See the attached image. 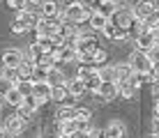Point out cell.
<instances>
[{
    "label": "cell",
    "mask_w": 159,
    "mask_h": 138,
    "mask_svg": "<svg viewBox=\"0 0 159 138\" xmlns=\"http://www.w3.org/2000/svg\"><path fill=\"white\" fill-rule=\"evenodd\" d=\"M99 48V44L92 35H81L79 44H76V51H79V62H92V53Z\"/></svg>",
    "instance_id": "1"
},
{
    "label": "cell",
    "mask_w": 159,
    "mask_h": 138,
    "mask_svg": "<svg viewBox=\"0 0 159 138\" xmlns=\"http://www.w3.org/2000/svg\"><path fill=\"white\" fill-rule=\"evenodd\" d=\"M129 65H131V69H134V74H148V71L152 69L150 55H148L145 51H139V48L129 55Z\"/></svg>",
    "instance_id": "2"
},
{
    "label": "cell",
    "mask_w": 159,
    "mask_h": 138,
    "mask_svg": "<svg viewBox=\"0 0 159 138\" xmlns=\"http://www.w3.org/2000/svg\"><path fill=\"white\" fill-rule=\"evenodd\" d=\"M111 23L118 25V28H125V30L131 32V28H134V23H136L134 9H118V12L111 16Z\"/></svg>",
    "instance_id": "3"
},
{
    "label": "cell",
    "mask_w": 159,
    "mask_h": 138,
    "mask_svg": "<svg viewBox=\"0 0 159 138\" xmlns=\"http://www.w3.org/2000/svg\"><path fill=\"white\" fill-rule=\"evenodd\" d=\"M65 14H67V19L72 21V23H76V25H81L83 21H90V14H92V9H88V7H83V5H69L67 9H65Z\"/></svg>",
    "instance_id": "4"
},
{
    "label": "cell",
    "mask_w": 159,
    "mask_h": 138,
    "mask_svg": "<svg viewBox=\"0 0 159 138\" xmlns=\"http://www.w3.org/2000/svg\"><path fill=\"white\" fill-rule=\"evenodd\" d=\"M35 32H37V37H58V32H60V23L56 19H39V23H37L35 28Z\"/></svg>",
    "instance_id": "5"
},
{
    "label": "cell",
    "mask_w": 159,
    "mask_h": 138,
    "mask_svg": "<svg viewBox=\"0 0 159 138\" xmlns=\"http://www.w3.org/2000/svg\"><path fill=\"white\" fill-rule=\"evenodd\" d=\"M5 131H9V134H16L19 136L21 131L25 129V120L21 118L19 113H14V115H7V120H5V127H2Z\"/></svg>",
    "instance_id": "6"
},
{
    "label": "cell",
    "mask_w": 159,
    "mask_h": 138,
    "mask_svg": "<svg viewBox=\"0 0 159 138\" xmlns=\"http://www.w3.org/2000/svg\"><path fill=\"white\" fill-rule=\"evenodd\" d=\"M60 12L62 9H60L58 0H44L42 7H39V16H44V19H58Z\"/></svg>",
    "instance_id": "7"
},
{
    "label": "cell",
    "mask_w": 159,
    "mask_h": 138,
    "mask_svg": "<svg viewBox=\"0 0 159 138\" xmlns=\"http://www.w3.org/2000/svg\"><path fill=\"white\" fill-rule=\"evenodd\" d=\"M25 55L21 51H16V48H7V51L2 53V65L5 67H19L21 62H23Z\"/></svg>",
    "instance_id": "8"
},
{
    "label": "cell",
    "mask_w": 159,
    "mask_h": 138,
    "mask_svg": "<svg viewBox=\"0 0 159 138\" xmlns=\"http://www.w3.org/2000/svg\"><path fill=\"white\" fill-rule=\"evenodd\" d=\"M32 95L44 104V101H48V99L53 97V85L51 83H35V85H32Z\"/></svg>",
    "instance_id": "9"
},
{
    "label": "cell",
    "mask_w": 159,
    "mask_h": 138,
    "mask_svg": "<svg viewBox=\"0 0 159 138\" xmlns=\"http://www.w3.org/2000/svg\"><path fill=\"white\" fill-rule=\"evenodd\" d=\"M131 9H134V16H136V21H145V19H148V16H150L152 12H155L157 7L150 2V0H141V2L136 5V7H131Z\"/></svg>",
    "instance_id": "10"
},
{
    "label": "cell",
    "mask_w": 159,
    "mask_h": 138,
    "mask_svg": "<svg viewBox=\"0 0 159 138\" xmlns=\"http://www.w3.org/2000/svg\"><path fill=\"white\" fill-rule=\"evenodd\" d=\"M67 90H69V95L72 97H83L85 92H88V87H85V81L83 78H79V76H74V78H69L67 83Z\"/></svg>",
    "instance_id": "11"
},
{
    "label": "cell",
    "mask_w": 159,
    "mask_h": 138,
    "mask_svg": "<svg viewBox=\"0 0 159 138\" xmlns=\"http://www.w3.org/2000/svg\"><path fill=\"white\" fill-rule=\"evenodd\" d=\"M102 32L108 37V39H113V42H122V39H127V37H129V30H125V28H118V25H113V23H108Z\"/></svg>",
    "instance_id": "12"
},
{
    "label": "cell",
    "mask_w": 159,
    "mask_h": 138,
    "mask_svg": "<svg viewBox=\"0 0 159 138\" xmlns=\"http://www.w3.org/2000/svg\"><path fill=\"white\" fill-rule=\"evenodd\" d=\"M136 48L139 51H150V48H155V35H152V30H148V32H141L139 37H136Z\"/></svg>",
    "instance_id": "13"
},
{
    "label": "cell",
    "mask_w": 159,
    "mask_h": 138,
    "mask_svg": "<svg viewBox=\"0 0 159 138\" xmlns=\"http://www.w3.org/2000/svg\"><path fill=\"white\" fill-rule=\"evenodd\" d=\"M120 95V90H118V83H102V87H99V97L102 101H113Z\"/></svg>",
    "instance_id": "14"
},
{
    "label": "cell",
    "mask_w": 159,
    "mask_h": 138,
    "mask_svg": "<svg viewBox=\"0 0 159 138\" xmlns=\"http://www.w3.org/2000/svg\"><path fill=\"white\" fill-rule=\"evenodd\" d=\"M113 69H116V83H125L134 76V69H131L129 62H118Z\"/></svg>",
    "instance_id": "15"
},
{
    "label": "cell",
    "mask_w": 159,
    "mask_h": 138,
    "mask_svg": "<svg viewBox=\"0 0 159 138\" xmlns=\"http://www.w3.org/2000/svg\"><path fill=\"white\" fill-rule=\"evenodd\" d=\"M35 69H37V62H32V60L23 58V62L19 65V76H21V81H32Z\"/></svg>",
    "instance_id": "16"
},
{
    "label": "cell",
    "mask_w": 159,
    "mask_h": 138,
    "mask_svg": "<svg viewBox=\"0 0 159 138\" xmlns=\"http://www.w3.org/2000/svg\"><path fill=\"white\" fill-rule=\"evenodd\" d=\"M56 120L58 122H67V120H76V108L69 106V104H62L56 110Z\"/></svg>",
    "instance_id": "17"
},
{
    "label": "cell",
    "mask_w": 159,
    "mask_h": 138,
    "mask_svg": "<svg viewBox=\"0 0 159 138\" xmlns=\"http://www.w3.org/2000/svg\"><path fill=\"white\" fill-rule=\"evenodd\" d=\"M19 19L23 21L25 25H28V30H35L37 28V23H39V19L42 16L39 14H35L32 9H23V12H19Z\"/></svg>",
    "instance_id": "18"
},
{
    "label": "cell",
    "mask_w": 159,
    "mask_h": 138,
    "mask_svg": "<svg viewBox=\"0 0 159 138\" xmlns=\"http://www.w3.org/2000/svg\"><path fill=\"white\" fill-rule=\"evenodd\" d=\"M88 23H90V28H95V30H104V28L111 23V19H108V16H104V14H99V12H92Z\"/></svg>",
    "instance_id": "19"
},
{
    "label": "cell",
    "mask_w": 159,
    "mask_h": 138,
    "mask_svg": "<svg viewBox=\"0 0 159 138\" xmlns=\"http://www.w3.org/2000/svg\"><path fill=\"white\" fill-rule=\"evenodd\" d=\"M102 76H99V71H95L92 76H88L85 78V87H88V92H95V95H99V87H102Z\"/></svg>",
    "instance_id": "20"
},
{
    "label": "cell",
    "mask_w": 159,
    "mask_h": 138,
    "mask_svg": "<svg viewBox=\"0 0 159 138\" xmlns=\"http://www.w3.org/2000/svg\"><path fill=\"white\" fill-rule=\"evenodd\" d=\"M106 136L108 138H122L125 136V124L118 120H111V124L106 127Z\"/></svg>",
    "instance_id": "21"
},
{
    "label": "cell",
    "mask_w": 159,
    "mask_h": 138,
    "mask_svg": "<svg viewBox=\"0 0 159 138\" xmlns=\"http://www.w3.org/2000/svg\"><path fill=\"white\" fill-rule=\"evenodd\" d=\"M95 71H99V69H97V65H92V62H79V69H76V76L85 81L88 76H92Z\"/></svg>",
    "instance_id": "22"
},
{
    "label": "cell",
    "mask_w": 159,
    "mask_h": 138,
    "mask_svg": "<svg viewBox=\"0 0 159 138\" xmlns=\"http://www.w3.org/2000/svg\"><path fill=\"white\" fill-rule=\"evenodd\" d=\"M5 101L9 104V106H14V108H19V106H23V101H25V97L21 95L19 90H16V85H14V90L9 92L7 97H5Z\"/></svg>",
    "instance_id": "23"
},
{
    "label": "cell",
    "mask_w": 159,
    "mask_h": 138,
    "mask_svg": "<svg viewBox=\"0 0 159 138\" xmlns=\"http://www.w3.org/2000/svg\"><path fill=\"white\" fill-rule=\"evenodd\" d=\"M46 83H51L53 87H58V85H65L67 81H65V76H62V69H60V67L51 69V71H48V81H46Z\"/></svg>",
    "instance_id": "24"
},
{
    "label": "cell",
    "mask_w": 159,
    "mask_h": 138,
    "mask_svg": "<svg viewBox=\"0 0 159 138\" xmlns=\"http://www.w3.org/2000/svg\"><path fill=\"white\" fill-rule=\"evenodd\" d=\"M53 101H58L60 106H62L65 101L69 99V90H67V85H58V87H53Z\"/></svg>",
    "instance_id": "25"
},
{
    "label": "cell",
    "mask_w": 159,
    "mask_h": 138,
    "mask_svg": "<svg viewBox=\"0 0 159 138\" xmlns=\"http://www.w3.org/2000/svg\"><path fill=\"white\" fill-rule=\"evenodd\" d=\"M0 76H2V78H7V81H12L14 85L21 81V76H19V67H5V65H2V71H0Z\"/></svg>",
    "instance_id": "26"
},
{
    "label": "cell",
    "mask_w": 159,
    "mask_h": 138,
    "mask_svg": "<svg viewBox=\"0 0 159 138\" xmlns=\"http://www.w3.org/2000/svg\"><path fill=\"white\" fill-rule=\"evenodd\" d=\"M97 12L111 19V16L118 12V9H116V0H104V2H99V9H97Z\"/></svg>",
    "instance_id": "27"
},
{
    "label": "cell",
    "mask_w": 159,
    "mask_h": 138,
    "mask_svg": "<svg viewBox=\"0 0 159 138\" xmlns=\"http://www.w3.org/2000/svg\"><path fill=\"white\" fill-rule=\"evenodd\" d=\"M14 90V83L12 81H7V78H2V76H0V104L5 101V97L9 95V92Z\"/></svg>",
    "instance_id": "28"
},
{
    "label": "cell",
    "mask_w": 159,
    "mask_h": 138,
    "mask_svg": "<svg viewBox=\"0 0 159 138\" xmlns=\"http://www.w3.org/2000/svg\"><path fill=\"white\" fill-rule=\"evenodd\" d=\"M99 76L104 83H116V69L113 67H99Z\"/></svg>",
    "instance_id": "29"
},
{
    "label": "cell",
    "mask_w": 159,
    "mask_h": 138,
    "mask_svg": "<svg viewBox=\"0 0 159 138\" xmlns=\"http://www.w3.org/2000/svg\"><path fill=\"white\" fill-rule=\"evenodd\" d=\"M143 23H145V28H148V30H157V28H159V9H155V12H152L150 16H148V19L143 21Z\"/></svg>",
    "instance_id": "30"
},
{
    "label": "cell",
    "mask_w": 159,
    "mask_h": 138,
    "mask_svg": "<svg viewBox=\"0 0 159 138\" xmlns=\"http://www.w3.org/2000/svg\"><path fill=\"white\" fill-rule=\"evenodd\" d=\"M32 85H35V81H19L16 83V90L23 97H28V95H32Z\"/></svg>",
    "instance_id": "31"
},
{
    "label": "cell",
    "mask_w": 159,
    "mask_h": 138,
    "mask_svg": "<svg viewBox=\"0 0 159 138\" xmlns=\"http://www.w3.org/2000/svg\"><path fill=\"white\" fill-rule=\"evenodd\" d=\"M32 81H35V83H46V81H48V69H44V67H39V65H37Z\"/></svg>",
    "instance_id": "32"
},
{
    "label": "cell",
    "mask_w": 159,
    "mask_h": 138,
    "mask_svg": "<svg viewBox=\"0 0 159 138\" xmlns=\"http://www.w3.org/2000/svg\"><path fill=\"white\" fill-rule=\"evenodd\" d=\"M106 58H108L106 51H104V48H97V51L92 53V65H99V67H102V65L106 62Z\"/></svg>",
    "instance_id": "33"
},
{
    "label": "cell",
    "mask_w": 159,
    "mask_h": 138,
    "mask_svg": "<svg viewBox=\"0 0 159 138\" xmlns=\"http://www.w3.org/2000/svg\"><path fill=\"white\" fill-rule=\"evenodd\" d=\"M90 118H92V110H90V108H85V106H79V108H76V120L90 122Z\"/></svg>",
    "instance_id": "34"
},
{
    "label": "cell",
    "mask_w": 159,
    "mask_h": 138,
    "mask_svg": "<svg viewBox=\"0 0 159 138\" xmlns=\"http://www.w3.org/2000/svg\"><path fill=\"white\" fill-rule=\"evenodd\" d=\"M16 113H19L21 118H23L25 122H28V120H32V115H35V110H32V108H28V106H25V104H23V106H19V108H16Z\"/></svg>",
    "instance_id": "35"
},
{
    "label": "cell",
    "mask_w": 159,
    "mask_h": 138,
    "mask_svg": "<svg viewBox=\"0 0 159 138\" xmlns=\"http://www.w3.org/2000/svg\"><path fill=\"white\" fill-rule=\"evenodd\" d=\"M12 30L16 32V35H21V32H25V30H28V25H25V23H23V21H21V19H19V16H16V19L12 21Z\"/></svg>",
    "instance_id": "36"
},
{
    "label": "cell",
    "mask_w": 159,
    "mask_h": 138,
    "mask_svg": "<svg viewBox=\"0 0 159 138\" xmlns=\"http://www.w3.org/2000/svg\"><path fill=\"white\" fill-rule=\"evenodd\" d=\"M7 5L12 9H16V12H23V9L28 7V0H7Z\"/></svg>",
    "instance_id": "37"
},
{
    "label": "cell",
    "mask_w": 159,
    "mask_h": 138,
    "mask_svg": "<svg viewBox=\"0 0 159 138\" xmlns=\"http://www.w3.org/2000/svg\"><path fill=\"white\" fill-rule=\"evenodd\" d=\"M25 106H28V108H32V110H37V108H39L42 106V101H39V99H37L35 95H28V97H25Z\"/></svg>",
    "instance_id": "38"
},
{
    "label": "cell",
    "mask_w": 159,
    "mask_h": 138,
    "mask_svg": "<svg viewBox=\"0 0 159 138\" xmlns=\"http://www.w3.org/2000/svg\"><path fill=\"white\" fill-rule=\"evenodd\" d=\"M88 138H108V136H106V129H90Z\"/></svg>",
    "instance_id": "39"
},
{
    "label": "cell",
    "mask_w": 159,
    "mask_h": 138,
    "mask_svg": "<svg viewBox=\"0 0 159 138\" xmlns=\"http://www.w3.org/2000/svg\"><path fill=\"white\" fill-rule=\"evenodd\" d=\"M148 55H150L152 65H157V62H159V46H155V48H150V51H148Z\"/></svg>",
    "instance_id": "40"
},
{
    "label": "cell",
    "mask_w": 159,
    "mask_h": 138,
    "mask_svg": "<svg viewBox=\"0 0 159 138\" xmlns=\"http://www.w3.org/2000/svg\"><path fill=\"white\" fill-rule=\"evenodd\" d=\"M152 99H155V101H159V81L152 83Z\"/></svg>",
    "instance_id": "41"
},
{
    "label": "cell",
    "mask_w": 159,
    "mask_h": 138,
    "mask_svg": "<svg viewBox=\"0 0 159 138\" xmlns=\"http://www.w3.org/2000/svg\"><path fill=\"white\" fill-rule=\"evenodd\" d=\"M116 9H131L127 0H116Z\"/></svg>",
    "instance_id": "42"
},
{
    "label": "cell",
    "mask_w": 159,
    "mask_h": 138,
    "mask_svg": "<svg viewBox=\"0 0 159 138\" xmlns=\"http://www.w3.org/2000/svg\"><path fill=\"white\" fill-rule=\"evenodd\" d=\"M152 134H155V136H159V118H157V115L152 118Z\"/></svg>",
    "instance_id": "43"
},
{
    "label": "cell",
    "mask_w": 159,
    "mask_h": 138,
    "mask_svg": "<svg viewBox=\"0 0 159 138\" xmlns=\"http://www.w3.org/2000/svg\"><path fill=\"white\" fill-rule=\"evenodd\" d=\"M152 35H155V46H159V28H157V30H152Z\"/></svg>",
    "instance_id": "44"
},
{
    "label": "cell",
    "mask_w": 159,
    "mask_h": 138,
    "mask_svg": "<svg viewBox=\"0 0 159 138\" xmlns=\"http://www.w3.org/2000/svg\"><path fill=\"white\" fill-rule=\"evenodd\" d=\"M65 138V136H62ZM69 138H88V134H81V131H79V134H74V136H69Z\"/></svg>",
    "instance_id": "45"
},
{
    "label": "cell",
    "mask_w": 159,
    "mask_h": 138,
    "mask_svg": "<svg viewBox=\"0 0 159 138\" xmlns=\"http://www.w3.org/2000/svg\"><path fill=\"white\" fill-rule=\"evenodd\" d=\"M155 115L159 118V101H155Z\"/></svg>",
    "instance_id": "46"
},
{
    "label": "cell",
    "mask_w": 159,
    "mask_h": 138,
    "mask_svg": "<svg viewBox=\"0 0 159 138\" xmlns=\"http://www.w3.org/2000/svg\"><path fill=\"white\" fill-rule=\"evenodd\" d=\"M5 138H16V134H9V131H5Z\"/></svg>",
    "instance_id": "47"
},
{
    "label": "cell",
    "mask_w": 159,
    "mask_h": 138,
    "mask_svg": "<svg viewBox=\"0 0 159 138\" xmlns=\"http://www.w3.org/2000/svg\"><path fill=\"white\" fill-rule=\"evenodd\" d=\"M65 2H67V7H69V5H76L79 0H65Z\"/></svg>",
    "instance_id": "48"
},
{
    "label": "cell",
    "mask_w": 159,
    "mask_h": 138,
    "mask_svg": "<svg viewBox=\"0 0 159 138\" xmlns=\"http://www.w3.org/2000/svg\"><path fill=\"white\" fill-rule=\"evenodd\" d=\"M0 138H5V129H0Z\"/></svg>",
    "instance_id": "49"
},
{
    "label": "cell",
    "mask_w": 159,
    "mask_h": 138,
    "mask_svg": "<svg viewBox=\"0 0 159 138\" xmlns=\"http://www.w3.org/2000/svg\"><path fill=\"white\" fill-rule=\"evenodd\" d=\"M95 2H97V5H99V2H104V0H95Z\"/></svg>",
    "instance_id": "50"
},
{
    "label": "cell",
    "mask_w": 159,
    "mask_h": 138,
    "mask_svg": "<svg viewBox=\"0 0 159 138\" xmlns=\"http://www.w3.org/2000/svg\"><path fill=\"white\" fill-rule=\"evenodd\" d=\"M150 138H159V136H155V134H152V136H150Z\"/></svg>",
    "instance_id": "51"
},
{
    "label": "cell",
    "mask_w": 159,
    "mask_h": 138,
    "mask_svg": "<svg viewBox=\"0 0 159 138\" xmlns=\"http://www.w3.org/2000/svg\"><path fill=\"white\" fill-rule=\"evenodd\" d=\"M60 138H62V136H60Z\"/></svg>",
    "instance_id": "52"
}]
</instances>
